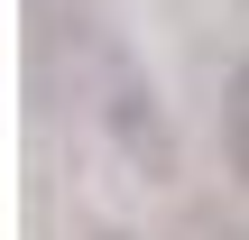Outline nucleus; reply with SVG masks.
Segmentation results:
<instances>
[{"instance_id":"obj_3","label":"nucleus","mask_w":249,"mask_h":240,"mask_svg":"<svg viewBox=\"0 0 249 240\" xmlns=\"http://www.w3.org/2000/svg\"><path fill=\"white\" fill-rule=\"evenodd\" d=\"M92 240H129V231H92Z\"/></svg>"},{"instance_id":"obj_2","label":"nucleus","mask_w":249,"mask_h":240,"mask_svg":"<svg viewBox=\"0 0 249 240\" xmlns=\"http://www.w3.org/2000/svg\"><path fill=\"white\" fill-rule=\"evenodd\" d=\"M222 157H231V176L249 185V55L231 65V83H222Z\"/></svg>"},{"instance_id":"obj_1","label":"nucleus","mask_w":249,"mask_h":240,"mask_svg":"<svg viewBox=\"0 0 249 240\" xmlns=\"http://www.w3.org/2000/svg\"><path fill=\"white\" fill-rule=\"evenodd\" d=\"M92 129L111 139V157L139 176V185H166L176 176V120H166V92H157V74L120 46V37H102L92 46Z\"/></svg>"}]
</instances>
